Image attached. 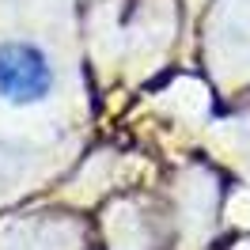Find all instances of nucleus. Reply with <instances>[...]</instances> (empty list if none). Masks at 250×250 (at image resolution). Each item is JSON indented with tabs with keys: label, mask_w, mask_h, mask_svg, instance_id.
<instances>
[{
	"label": "nucleus",
	"mask_w": 250,
	"mask_h": 250,
	"mask_svg": "<svg viewBox=\"0 0 250 250\" xmlns=\"http://www.w3.org/2000/svg\"><path fill=\"white\" fill-rule=\"evenodd\" d=\"M53 87V68H49L42 49L27 42H4L0 46V95L16 106L46 99Z\"/></svg>",
	"instance_id": "obj_1"
}]
</instances>
